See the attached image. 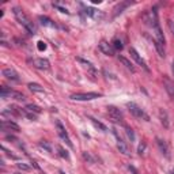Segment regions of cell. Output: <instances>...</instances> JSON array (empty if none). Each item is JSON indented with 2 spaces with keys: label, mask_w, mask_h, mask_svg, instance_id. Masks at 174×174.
<instances>
[{
  "label": "cell",
  "mask_w": 174,
  "mask_h": 174,
  "mask_svg": "<svg viewBox=\"0 0 174 174\" xmlns=\"http://www.w3.org/2000/svg\"><path fill=\"white\" fill-rule=\"evenodd\" d=\"M56 129H57V133H59V136H60V138L64 140L65 142V144L68 147H73V144H72V142H71V139H69V136H68V133H67V131H65V128L63 127V124L60 123V121H56Z\"/></svg>",
  "instance_id": "cell-4"
},
{
  "label": "cell",
  "mask_w": 174,
  "mask_h": 174,
  "mask_svg": "<svg viewBox=\"0 0 174 174\" xmlns=\"http://www.w3.org/2000/svg\"><path fill=\"white\" fill-rule=\"evenodd\" d=\"M154 46H155V49H157V52H158V54L161 57H165L166 56V52H165V45L163 44H161V42H158L157 40H154Z\"/></svg>",
  "instance_id": "cell-13"
},
{
  "label": "cell",
  "mask_w": 174,
  "mask_h": 174,
  "mask_svg": "<svg viewBox=\"0 0 174 174\" xmlns=\"http://www.w3.org/2000/svg\"><path fill=\"white\" fill-rule=\"evenodd\" d=\"M3 76H6L10 80H19V75L14 68H4L3 69Z\"/></svg>",
  "instance_id": "cell-10"
},
{
  "label": "cell",
  "mask_w": 174,
  "mask_h": 174,
  "mask_svg": "<svg viewBox=\"0 0 174 174\" xmlns=\"http://www.w3.org/2000/svg\"><path fill=\"white\" fill-rule=\"evenodd\" d=\"M108 113L110 114V117H112L113 120H116V121L123 120V113H121V110L116 108V106H108Z\"/></svg>",
  "instance_id": "cell-8"
},
{
  "label": "cell",
  "mask_w": 174,
  "mask_h": 174,
  "mask_svg": "<svg viewBox=\"0 0 174 174\" xmlns=\"http://www.w3.org/2000/svg\"><path fill=\"white\" fill-rule=\"evenodd\" d=\"M2 128L4 129H8V131H14V132H19L21 131V127L18 124H15L14 121H7V120H4V121H2Z\"/></svg>",
  "instance_id": "cell-9"
},
{
  "label": "cell",
  "mask_w": 174,
  "mask_h": 174,
  "mask_svg": "<svg viewBox=\"0 0 174 174\" xmlns=\"http://www.w3.org/2000/svg\"><path fill=\"white\" fill-rule=\"evenodd\" d=\"M88 118H90V121L92 123V125H94L95 128H99L101 131H106V127H105V125H103L102 123H99V121H97L94 117H90V116H88Z\"/></svg>",
  "instance_id": "cell-20"
},
{
  "label": "cell",
  "mask_w": 174,
  "mask_h": 174,
  "mask_svg": "<svg viewBox=\"0 0 174 174\" xmlns=\"http://www.w3.org/2000/svg\"><path fill=\"white\" fill-rule=\"evenodd\" d=\"M159 118H161V123L163 124L165 128L169 127V118H167V113H166V110L161 109L159 110Z\"/></svg>",
  "instance_id": "cell-15"
},
{
  "label": "cell",
  "mask_w": 174,
  "mask_h": 174,
  "mask_svg": "<svg viewBox=\"0 0 174 174\" xmlns=\"http://www.w3.org/2000/svg\"><path fill=\"white\" fill-rule=\"evenodd\" d=\"M98 48H99V50H101L103 54H106V56H113L114 54V49H113L112 44H109L108 41H105V40H102V41L99 42Z\"/></svg>",
  "instance_id": "cell-7"
},
{
  "label": "cell",
  "mask_w": 174,
  "mask_h": 174,
  "mask_svg": "<svg viewBox=\"0 0 174 174\" xmlns=\"http://www.w3.org/2000/svg\"><path fill=\"white\" fill-rule=\"evenodd\" d=\"M129 4H131V3H129V2H124V3H120V4H118V6L116 7V8H114V14H113V15H114V16H117L118 14H121V12H123L125 7H128Z\"/></svg>",
  "instance_id": "cell-16"
},
{
  "label": "cell",
  "mask_w": 174,
  "mask_h": 174,
  "mask_svg": "<svg viewBox=\"0 0 174 174\" xmlns=\"http://www.w3.org/2000/svg\"><path fill=\"white\" fill-rule=\"evenodd\" d=\"M144 150H146V143H140L139 144V148H138V153L142 155L144 153Z\"/></svg>",
  "instance_id": "cell-29"
},
{
  "label": "cell",
  "mask_w": 174,
  "mask_h": 174,
  "mask_svg": "<svg viewBox=\"0 0 174 174\" xmlns=\"http://www.w3.org/2000/svg\"><path fill=\"white\" fill-rule=\"evenodd\" d=\"M12 14L15 15L16 21L19 22V23L23 26L26 30L30 33V34H35V31H37V30H35V26L33 25V22L29 19L27 15H26V14L19 8V7H14V8H12Z\"/></svg>",
  "instance_id": "cell-1"
},
{
  "label": "cell",
  "mask_w": 174,
  "mask_h": 174,
  "mask_svg": "<svg viewBox=\"0 0 174 174\" xmlns=\"http://www.w3.org/2000/svg\"><path fill=\"white\" fill-rule=\"evenodd\" d=\"M33 63H34V67H37L38 69H48L50 65L46 59H35Z\"/></svg>",
  "instance_id": "cell-12"
},
{
  "label": "cell",
  "mask_w": 174,
  "mask_h": 174,
  "mask_svg": "<svg viewBox=\"0 0 174 174\" xmlns=\"http://www.w3.org/2000/svg\"><path fill=\"white\" fill-rule=\"evenodd\" d=\"M56 8H57V10H60V12H63V14H69V11L67 10V8H64V7H60V6H57V4H56Z\"/></svg>",
  "instance_id": "cell-31"
},
{
  "label": "cell",
  "mask_w": 174,
  "mask_h": 174,
  "mask_svg": "<svg viewBox=\"0 0 174 174\" xmlns=\"http://www.w3.org/2000/svg\"><path fill=\"white\" fill-rule=\"evenodd\" d=\"M40 21H41L42 26H48V27H56V23L52 22L48 16H40Z\"/></svg>",
  "instance_id": "cell-18"
},
{
  "label": "cell",
  "mask_w": 174,
  "mask_h": 174,
  "mask_svg": "<svg viewBox=\"0 0 174 174\" xmlns=\"http://www.w3.org/2000/svg\"><path fill=\"white\" fill-rule=\"evenodd\" d=\"M172 174H174V172H173V173H172Z\"/></svg>",
  "instance_id": "cell-35"
},
{
  "label": "cell",
  "mask_w": 174,
  "mask_h": 174,
  "mask_svg": "<svg viewBox=\"0 0 174 174\" xmlns=\"http://www.w3.org/2000/svg\"><path fill=\"white\" fill-rule=\"evenodd\" d=\"M128 167H129V170L132 172V174H139V173H138V170H136L135 167H133V166H128Z\"/></svg>",
  "instance_id": "cell-32"
},
{
  "label": "cell",
  "mask_w": 174,
  "mask_h": 174,
  "mask_svg": "<svg viewBox=\"0 0 174 174\" xmlns=\"http://www.w3.org/2000/svg\"><path fill=\"white\" fill-rule=\"evenodd\" d=\"M16 174H18V173H16Z\"/></svg>",
  "instance_id": "cell-36"
},
{
  "label": "cell",
  "mask_w": 174,
  "mask_h": 174,
  "mask_svg": "<svg viewBox=\"0 0 174 174\" xmlns=\"http://www.w3.org/2000/svg\"><path fill=\"white\" fill-rule=\"evenodd\" d=\"M26 109H27V110H30V112H31V113H34V114H40V113L42 112L40 106L33 105V103H29V105H26Z\"/></svg>",
  "instance_id": "cell-19"
},
{
  "label": "cell",
  "mask_w": 174,
  "mask_h": 174,
  "mask_svg": "<svg viewBox=\"0 0 174 174\" xmlns=\"http://www.w3.org/2000/svg\"><path fill=\"white\" fill-rule=\"evenodd\" d=\"M92 3H94V4H99V3H101V0H92Z\"/></svg>",
  "instance_id": "cell-33"
},
{
  "label": "cell",
  "mask_w": 174,
  "mask_h": 174,
  "mask_svg": "<svg viewBox=\"0 0 174 174\" xmlns=\"http://www.w3.org/2000/svg\"><path fill=\"white\" fill-rule=\"evenodd\" d=\"M129 54H131V57L133 59V60H135L136 63H138V64L142 67V68L144 69V71H147V72H150V68H148V65L146 64V61L143 60L142 57H140V54L138 53V52H136L135 49H133V48H131V49H129Z\"/></svg>",
  "instance_id": "cell-5"
},
{
  "label": "cell",
  "mask_w": 174,
  "mask_h": 174,
  "mask_svg": "<svg viewBox=\"0 0 174 174\" xmlns=\"http://www.w3.org/2000/svg\"><path fill=\"white\" fill-rule=\"evenodd\" d=\"M57 150H59V154H60V157H61V158H64V159H69L68 153H67V151H65L64 148H63V147L59 146V147H57Z\"/></svg>",
  "instance_id": "cell-25"
},
{
  "label": "cell",
  "mask_w": 174,
  "mask_h": 174,
  "mask_svg": "<svg viewBox=\"0 0 174 174\" xmlns=\"http://www.w3.org/2000/svg\"><path fill=\"white\" fill-rule=\"evenodd\" d=\"M157 144H158L159 150H161V153H162V154H165V157H166V158H170V154H169V147H167V144H166L165 140H162V139H157Z\"/></svg>",
  "instance_id": "cell-11"
},
{
  "label": "cell",
  "mask_w": 174,
  "mask_h": 174,
  "mask_svg": "<svg viewBox=\"0 0 174 174\" xmlns=\"http://www.w3.org/2000/svg\"><path fill=\"white\" fill-rule=\"evenodd\" d=\"M16 167L21 170H25V172H29V170H30V166H27L25 163H16Z\"/></svg>",
  "instance_id": "cell-28"
},
{
  "label": "cell",
  "mask_w": 174,
  "mask_h": 174,
  "mask_svg": "<svg viewBox=\"0 0 174 174\" xmlns=\"http://www.w3.org/2000/svg\"><path fill=\"white\" fill-rule=\"evenodd\" d=\"M86 14L88 16H92V18H98L99 16V12L95 8H92V7H88V8H86Z\"/></svg>",
  "instance_id": "cell-23"
},
{
  "label": "cell",
  "mask_w": 174,
  "mask_h": 174,
  "mask_svg": "<svg viewBox=\"0 0 174 174\" xmlns=\"http://www.w3.org/2000/svg\"><path fill=\"white\" fill-rule=\"evenodd\" d=\"M112 46H113V49H116V50H121L124 48L123 42H121V40H118V38H114L113 40V41H112Z\"/></svg>",
  "instance_id": "cell-21"
},
{
  "label": "cell",
  "mask_w": 174,
  "mask_h": 174,
  "mask_svg": "<svg viewBox=\"0 0 174 174\" xmlns=\"http://www.w3.org/2000/svg\"><path fill=\"white\" fill-rule=\"evenodd\" d=\"M128 109H129V112H131L133 116L135 117H138V118H143V120H146V121H150V116L147 114L144 110L140 108V106H138L136 103H133V102H131V103H128Z\"/></svg>",
  "instance_id": "cell-3"
},
{
  "label": "cell",
  "mask_w": 174,
  "mask_h": 174,
  "mask_svg": "<svg viewBox=\"0 0 174 174\" xmlns=\"http://www.w3.org/2000/svg\"><path fill=\"white\" fill-rule=\"evenodd\" d=\"M118 60H120L121 63H123V64L125 65V68H128L131 72H135V71H136V69H135V67H133V64L128 60L127 57H124V56H118Z\"/></svg>",
  "instance_id": "cell-14"
},
{
  "label": "cell",
  "mask_w": 174,
  "mask_h": 174,
  "mask_svg": "<svg viewBox=\"0 0 174 174\" xmlns=\"http://www.w3.org/2000/svg\"><path fill=\"white\" fill-rule=\"evenodd\" d=\"M167 25H169V29H170V31L173 33V35H174V22L172 19H169L167 21Z\"/></svg>",
  "instance_id": "cell-30"
},
{
  "label": "cell",
  "mask_w": 174,
  "mask_h": 174,
  "mask_svg": "<svg viewBox=\"0 0 174 174\" xmlns=\"http://www.w3.org/2000/svg\"><path fill=\"white\" fill-rule=\"evenodd\" d=\"M78 61H80V63H82V64H84V67H87V68L90 69V71H91L92 73H95V68H94V65H92V64H91L90 61L84 60V59H80V57L78 59Z\"/></svg>",
  "instance_id": "cell-22"
},
{
  "label": "cell",
  "mask_w": 174,
  "mask_h": 174,
  "mask_svg": "<svg viewBox=\"0 0 174 174\" xmlns=\"http://www.w3.org/2000/svg\"><path fill=\"white\" fill-rule=\"evenodd\" d=\"M27 87L30 88L33 92H45L44 91V87L41 86V84H38V83H29Z\"/></svg>",
  "instance_id": "cell-17"
},
{
  "label": "cell",
  "mask_w": 174,
  "mask_h": 174,
  "mask_svg": "<svg viewBox=\"0 0 174 174\" xmlns=\"http://www.w3.org/2000/svg\"><path fill=\"white\" fill-rule=\"evenodd\" d=\"M125 132H127V136H128V139L131 140V143L132 142H135V133H133V131L129 127L125 128Z\"/></svg>",
  "instance_id": "cell-24"
},
{
  "label": "cell",
  "mask_w": 174,
  "mask_h": 174,
  "mask_svg": "<svg viewBox=\"0 0 174 174\" xmlns=\"http://www.w3.org/2000/svg\"><path fill=\"white\" fill-rule=\"evenodd\" d=\"M40 147H42V148H45V150L48 151V153H50V151H52L50 146H49V144H48L46 142H40Z\"/></svg>",
  "instance_id": "cell-27"
},
{
  "label": "cell",
  "mask_w": 174,
  "mask_h": 174,
  "mask_svg": "<svg viewBox=\"0 0 174 174\" xmlns=\"http://www.w3.org/2000/svg\"><path fill=\"white\" fill-rule=\"evenodd\" d=\"M101 92H76V94L71 95L72 101H92V99L101 98Z\"/></svg>",
  "instance_id": "cell-2"
},
{
  "label": "cell",
  "mask_w": 174,
  "mask_h": 174,
  "mask_svg": "<svg viewBox=\"0 0 174 174\" xmlns=\"http://www.w3.org/2000/svg\"><path fill=\"white\" fill-rule=\"evenodd\" d=\"M37 48H38L40 52H42V50L46 49V44L44 42V41H38V42H37Z\"/></svg>",
  "instance_id": "cell-26"
},
{
  "label": "cell",
  "mask_w": 174,
  "mask_h": 174,
  "mask_svg": "<svg viewBox=\"0 0 174 174\" xmlns=\"http://www.w3.org/2000/svg\"><path fill=\"white\" fill-rule=\"evenodd\" d=\"M113 133H114V136H116V139H117V148H118V151L123 153L124 155H129V150H128L127 143H125L124 140L118 136V133H117V131L114 128H113Z\"/></svg>",
  "instance_id": "cell-6"
},
{
  "label": "cell",
  "mask_w": 174,
  "mask_h": 174,
  "mask_svg": "<svg viewBox=\"0 0 174 174\" xmlns=\"http://www.w3.org/2000/svg\"><path fill=\"white\" fill-rule=\"evenodd\" d=\"M172 71H173V75H174V60H173V63H172Z\"/></svg>",
  "instance_id": "cell-34"
}]
</instances>
